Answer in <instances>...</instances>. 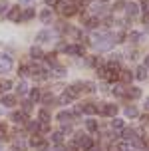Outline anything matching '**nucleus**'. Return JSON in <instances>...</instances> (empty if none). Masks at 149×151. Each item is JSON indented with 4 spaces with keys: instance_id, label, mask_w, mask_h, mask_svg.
<instances>
[{
    "instance_id": "obj_1",
    "label": "nucleus",
    "mask_w": 149,
    "mask_h": 151,
    "mask_svg": "<svg viewBox=\"0 0 149 151\" xmlns=\"http://www.w3.org/2000/svg\"><path fill=\"white\" fill-rule=\"evenodd\" d=\"M12 68V58L6 54H0V74H6Z\"/></svg>"
},
{
    "instance_id": "obj_2",
    "label": "nucleus",
    "mask_w": 149,
    "mask_h": 151,
    "mask_svg": "<svg viewBox=\"0 0 149 151\" xmlns=\"http://www.w3.org/2000/svg\"><path fill=\"white\" fill-rule=\"evenodd\" d=\"M76 143L80 145V147H82L83 151H89L91 147H94V143H91V139H89L88 135H82V133H80V135L76 137Z\"/></svg>"
},
{
    "instance_id": "obj_3",
    "label": "nucleus",
    "mask_w": 149,
    "mask_h": 151,
    "mask_svg": "<svg viewBox=\"0 0 149 151\" xmlns=\"http://www.w3.org/2000/svg\"><path fill=\"white\" fill-rule=\"evenodd\" d=\"M101 113L107 115V117H115V113H117V106H115V104H107V106L101 107Z\"/></svg>"
},
{
    "instance_id": "obj_4",
    "label": "nucleus",
    "mask_w": 149,
    "mask_h": 151,
    "mask_svg": "<svg viewBox=\"0 0 149 151\" xmlns=\"http://www.w3.org/2000/svg\"><path fill=\"white\" fill-rule=\"evenodd\" d=\"M66 50V54H72V56H83V46H66L64 48Z\"/></svg>"
},
{
    "instance_id": "obj_5",
    "label": "nucleus",
    "mask_w": 149,
    "mask_h": 151,
    "mask_svg": "<svg viewBox=\"0 0 149 151\" xmlns=\"http://www.w3.org/2000/svg\"><path fill=\"white\" fill-rule=\"evenodd\" d=\"M20 16H22V12H20V6H14L8 10V18L12 20V22H18L20 20Z\"/></svg>"
},
{
    "instance_id": "obj_6",
    "label": "nucleus",
    "mask_w": 149,
    "mask_h": 151,
    "mask_svg": "<svg viewBox=\"0 0 149 151\" xmlns=\"http://www.w3.org/2000/svg\"><path fill=\"white\" fill-rule=\"evenodd\" d=\"M80 88H82L80 83H76V86H70V88L66 90V93H68V96H70L72 99H76L78 96H80V93H82V90H80Z\"/></svg>"
},
{
    "instance_id": "obj_7",
    "label": "nucleus",
    "mask_w": 149,
    "mask_h": 151,
    "mask_svg": "<svg viewBox=\"0 0 149 151\" xmlns=\"http://www.w3.org/2000/svg\"><path fill=\"white\" fill-rule=\"evenodd\" d=\"M82 111L88 113V115H96V113L99 111V107H97L96 104H86V106H82Z\"/></svg>"
},
{
    "instance_id": "obj_8",
    "label": "nucleus",
    "mask_w": 149,
    "mask_h": 151,
    "mask_svg": "<svg viewBox=\"0 0 149 151\" xmlns=\"http://www.w3.org/2000/svg\"><path fill=\"white\" fill-rule=\"evenodd\" d=\"M50 38H52V34H50V32H48V30H42V32H38V34H36V42L44 44V42H48V40H50Z\"/></svg>"
},
{
    "instance_id": "obj_9",
    "label": "nucleus",
    "mask_w": 149,
    "mask_h": 151,
    "mask_svg": "<svg viewBox=\"0 0 149 151\" xmlns=\"http://www.w3.org/2000/svg\"><path fill=\"white\" fill-rule=\"evenodd\" d=\"M125 12H127V16H129V18H135V16H137V12H139V6L131 2V4H127V6H125Z\"/></svg>"
},
{
    "instance_id": "obj_10",
    "label": "nucleus",
    "mask_w": 149,
    "mask_h": 151,
    "mask_svg": "<svg viewBox=\"0 0 149 151\" xmlns=\"http://www.w3.org/2000/svg\"><path fill=\"white\" fill-rule=\"evenodd\" d=\"M2 106H4V107H14L16 106V98H14V96H8V93H6V96H2Z\"/></svg>"
},
{
    "instance_id": "obj_11",
    "label": "nucleus",
    "mask_w": 149,
    "mask_h": 151,
    "mask_svg": "<svg viewBox=\"0 0 149 151\" xmlns=\"http://www.w3.org/2000/svg\"><path fill=\"white\" fill-rule=\"evenodd\" d=\"M121 137H123V139H125L127 143H129V141H133V139H135L137 135H135V131H133V129H123V133H121Z\"/></svg>"
},
{
    "instance_id": "obj_12",
    "label": "nucleus",
    "mask_w": 149,
    "mask_h": 151,
    "mask_svg": "<svg viewBox=\"0 0 149 151\" xmlns=\"http://www.w3.org/2000/svg\"><path fill=\"white\" fill-rule=\"evenodd\" d=\"M125 96L137 99V98H141V90H139V88H129V90H125Z\"/></svg>"
},
{
    "instance_id": "obj_13",
    "label": "nucleus",
    "mask_w": 149,
    "mask_h": 151,
    "mask_svg": "<svg viewBox=\"0 0 149 151\" xmlns=\"http://www.w3.org/2000/svg\"><path fill=\"white\" fill-rule=\"evenodd\" d=\"M135 78H137V80H145V78H147V68H145V66H139V68L135 70Z\"/></svg>"
},
{
    "instance_id": "obj_14",
    "label": "nucleus",
    "mask_w": 149,
    "mask_h": 151,
    "mask_svg": "<svg viewBox=\"0 0 149 151\" xmlns=\"http://www.w3.org/2000/svg\"><path fill=\"white\" fill-rule=\"evenodd\" d=\"M12 119H14L16 123H26V113L24 111H16L14 115H12Z\"/></svg>"
},
{
    "instance_id": "obj_15",
    "label": "nucleus",
    "mask_w": 149,
    "mask_h": 151,
    "mask_svg": "<svg viewBox=\"0 0 149 151\" xmlns=\"http://www.w3.org/2000/svg\"><path fill=\"white\" fill-rule=\"evenodd\" d=\"M30 56H32L34 60H42V56H44V54H42V50H40L38 46H34V48L30 50Z\"/></svg>"
},
{
    "instance_id": "obj_16",
    "label": "nucleus",
    "mask_w": 149,
    "mask_h": 151,
    "mask_svg": "<svg viewBox=\"0 0 149 151\" xmlns=\"http://www.w3.org/2000/svg\"><path fill=\"white\" fill-rule=\"evenodd\" d=\"M34 14H36V12H34V8H26V10H24V14L20 16V20H32Z\"/></svg>"
},
{
    "instance_id": "obj_17",
    "label": "nucleus",
    "mask_w": 149,
    "mask_h": 151,
    "mask_svg": "<svg viewBox=\"0 0 149 151\" xmlns=\"http://www.w3.org/2000/svg\"><path fill=\"white\" fill-rule=\"evenodd\" d=\"M112 93H113V96H125V88H123L121 83H115L113 90H112Z\"/></svg>"
},
{
    "instance_id": "obj_18",
    "label": "nucleus",
    "mask_w": 149,
    "mask_h": 151,
    "mask_svg": "<svg viewBox=\"0 0 149 151\" xmlns=\"http://www.w3.org/2000/svg\"><path fill=\"white\" fill-rule=\"evenodd\" d=\"M76 12H78V6H64V8H62V14H64V16H74L76 14Z\"/></svg>"
},
{
    "instance_id": "obj_19",
    "label": "nucleus",
    "mask_w": 149,
    "mask_h": 151,
    "mask_svg": "<svg viewBox=\"0 0 149 151\" xmlns=\"http://www.w3.org/2000/svg\"><path fill=\"white\" fill-rule=\"evenodd\" d=\"M50 18H52L50 8H46V10H42V12H40V20H42V22H50Z\"/></svg>"
},
{
    "instance_id": "obj_20",
    "label": "nucleus",
    "mask_w": 149,
    "mask_h": 151,
    "mask_svg": "<svg viewBox=\"0 0 149 151\" xmlns=\"http://www.w3.org/2000/svg\"><path fill=\"white\" fill-rule=\"evenodd\" d=\"M62 141H64V133H62V131H56V133H52V143L60 145Z\"/></svg>"
},
{
    "instance_id": "obj_21",
    "label": "nucleus",
    "mask_w": 149,
    "mask_h": 151,
    "mask_svg": "<svg viewBox=\"0 0 149 151\" xmlns=\"http://www.w3.org/2000/svg\"><path fill=\"white\" fill-rule=\"evenodd\" d=\"M119 78H121L123 82H131L133 74H131V72H127V70H119Z\"/></svg>"
},
{
    "instance_id": "obj_22",
    "label": "nucleus",
    "mask_w": 149,
    "mask_h": 151,
    "mask_svg": "<svg viewBox=\"0 0 149 151\" xmlns=\"http://www.w3.org/2000/svg\"><path fill=\"white\" fill-rule=\"evenodd\" d=\"M125 115H127V117H137L139 113H137V109H135L133 106H127L125 107Z\"/></svg>"
},
{
    "instance_id": "obj_23",
    "label": "nucleus",
    "mask_w": 149,
    "mask_h": 151,
    "mask_svg": "<svg viewBox=\"0 0 149 151\" xmlns=\"http://www.w3.org/2000/svg\"><path fill=\"white\" fill-rule=\"evenodd\" d=\"M72 119V113L70 111H60L58 113V121H70Z\"/></svg>"
},
{
    "instance_id": "obj_24",
    "label": "nucleus",
    "mask_w": 149,
    "mask_h": 151,
    "mask_svg": "<svg viewBox=\"0 0 149 151\" xmlns=\"http://www.w3.org/2000/svg\"><path fill=\"white\" fill-rule=\"evenodd\" d=\"M60 104H62V106H68V104H72V98L68 96L66 91H64V93L60 96Z\"/></svg>"
},
{
    "instance_id": "obj_25",
    "label": "nucleus",
    "mask_w": 149,
    "mask_h": 151,
    "mask_svg": "<svg viewBox=\"0 0 149 151\" xmlns=\"http://www.w3.org/2000/svg\"><path fill=\"white\" fill-rule=\"evenodd\" d=\"M16 91H18L20 96H24V93L28 91V86H26V82H20V83H18V88H16Z\"/></svg>"
},
{
    "instance_id": "obj_26",
    "label": "nucleus",
    "mask_w": 149,
    "mask_h": 151,
    "mask_svg": "<svg viewBox=\"0 0 149 151\" xmlns=\"http://www.w3.org/2000/svg\"><path fill=\"white\" fill-rule=\"evenodd\" d=\"M86 127H88L89 131H96V129H97V121L96 119H88V121H86Z\"/></svg>"
},
{
    "instance_id": "obj_27",
    "label": "nucleus",
    "mask_w": 149,
    "mask_h": 151,
    "mask_svg": "<svg viewBox=\"0 0 149 151\" xmlns=\"http://www.w3.org/2000/svg\"><path fill=\"white\" fill-rule=\"evenodd\" d=\"M129 40H131V42H139V40H141V32H131V34H129Z\"/></svg>"
},
{
    "instance_id": "obj_28",
    "label": "nucleus",
    "mask_w": 149,
    "mask_h": 151,
    "mask_svg": "<svg viewBox=\"0 0 149 151\" xmlns=\"http://www.w3.org/2000/svg\"><path fill=\"white\" fill-rule=\"evenodd\" d=\"M97 26V18H89L88 22H86V28H89V30H94Z\"/></svg>"
},
{
    "instance_id": "obj_29",
    "label": "nucleus",
    "mask_w": 149,
    "mask_h": 151,
    "mask_svg": "<svg viewBox=\"0 0 149 151\" xmlns=\"http://www.w3.org/2000/svg\"><path fill=\"white\" fill-rule=\"evenodd\" d=\"M10 88H12V82H10V80H4V82L0 83V90L2 91H8Z\"/></svg>"
},
{
    "instance_id": "obj_30",
    "label": "nucleus",
    "mask_w": 149,
    "mask_h": 151,
    "mask_svg": "<svg viewBox=\"0 0 149 151\" xmlns=\"http://www.w3.org/2000/svg\"><path fill=\"white\" fill-rule=\"evenodd\" d=\"M30 98H32V101H38V99H40V90L34 88V90L30 91Z\"/></svg>"
},
{
    "instance_id": "obj_31",
    "label": "nucleus",
    "mask_w": 149,
    "mask_h": 151,
    "mask_svg": "<svg viewBox=\"0 0 149 151\" xmlns=\"http://www.w3.org/2000/svg\"><path fill=\"white\" fill-rule=\"evenodd\" d=\"M52 101H54V96H52V93H46L44 98H42V104H46V106H50Z\"/></svg>"
},
{
    "instance_id": "obj_32",
    "label": "nucleus",
    "mask_w": 149,
    "mask_h": 151,
    "mask_svg": "<svg viewBox=\"0 0 149 151\" xmlns=\"http://www.w3.org/2000/svg\"><path fill=\"white\" fill-rule=\"evenodd\" d=\"M40 143H42V139H40L38 135H34L32 139H30V145H32V147H40Z\"/></svg>"
},
{
    "instance_id": "obj_33",
    "label": "nucleus",
    "mask_w": 149,
    "mask_h": 151,
    "mask_svg": "<svg viewBox=\"0 0 149 151\" xmlns=\"http://www.w3.org/2000/svg\"><path fill=\"white\" fill-rule=\"evenodd\" d=\"M105 78H107L109 82H115V80L119 78V72H107V76H105Z\"/></svg>"
},
{
    "instance_id": "obj_34",
    "label": "nucleus",
    "mask_w": 149,
    "mask_h": 151,
    "mask_svg": "<svg viewBox=\"0 0 149 151\" xmlns=\"http://www.w3.org/2000/svg\"><path fill=\"white\" fill-rule=\"evenodd\" d=\"M112 127L113 129H123V121H121V119H113L112 121Z\"/></svg>"
},
{
    "instance_id": "obj_35",
    "label": "nucleus",
    "mask_w": 149,
    "mask_h": 151,
    "mask_svg": "<svg viewBox=\"0 0 149 151\" xmlns=\"http://www.w3.org/2000/svg\"><path fill=\"white\" fill-rule=\"evenodd\" d=\"M38 115H40V119L44 121V123H46V121H50V115H48V111H46V109H42V111L38 113Z\"/></svg>"
},
{
    "instance_id": "obj_36",
    "label": "nucleus",
    "mask_w": 149,
    "mask_h": 151,
    "mask_svg": "<svg viewBox=\"0 0 149 151\" xmlns=\"http://www.w3.org/2000/svg\"><path fill=\"white\" fill-rule=\"evenodd\" d=\"M52 76H56V78H62V76H66V70H64V68H56Z\"/></svg>"
},
{
    "instance_id": "obj_37",
    "label": "nucleus",
    "mask_w": 149,
    "mask_h": 151,
    "mask_svg": "<svg viewBox=\"0 0 149 151\" xmlns=\"http://www.w3.org/2000/svg\"><path fill=\"white\" fill-rule=\"evenodd\" d=\"M8 8H10V6H8V2H6V0H4V2H0V14L8 12Z\"/></svg>"
},
{
    "instance_id": "obj_38",
    "label": "nucleus",
    "mask_w": 149,
    "mask_h": 151,
    "mask_svg": "<svg viewBox=\"0 0 149 151\" xmlns=\"http://www.w3.org/2000/svg\"><path fill=\"white\" fill-rule=\"evenodd\" d=\"M26 74H28V66H20V68H18V76H22V78H24Z\"/></svg>"
},
{
    "instance_id": "obj_39",
    "label": "nucleus",
    "mask_w": 149,
    "mask_h": 151,
    "mask_svg": "<svg viewBox=\"0 0 149 151\" xmlns=\"http://www.w3.org/2000/svg\"><path fill=\"white\" fill-rule=\"evenodd\" d=\"M0 139H6V125L0 123Z\"/></svg>"
},
{
    "instance_id": "obj_40",
    "label": "nucleus",
    "mask_w": 149,
    "mask_h": 151,
    "mask_svg": "<svg viewBox=\"0 0 149 151\" xmlns=\"http://www.w3.org/2000/svg\"><path fill=\"white\" fill-rule=\"evenodd\" d=\"M97 76H99V78H105V76H107V70L105 68H97Z\"/></svg>"
},
{
    "instance_id": "obj_41",
    "label": "nucleus",
    "mask_w": 149,
    "mask_h": 151,
    "mask_svg": "<svg viewBox=\"0 0 149 151\" xmlns=\"http://www.w3.org/2000/svg\"><path fill=\"white\" fill-rule=\"evenodd\" d=\"M46 60H48V64H56V54H48Z\"/></svg>"
},
{
    "instance_id": "obj_42",
    "label": "nucleus",
    "mask_w": 149,
    "mask_h": 151,
    "mask_svg": "<svg viewBox=\"0 0 149 151\" xmlns=\"http://www.w3.org/2000/svg\"><path fill=\"white\" fill-rule=\"evenodd\" d=\"M113 8H115V10H121V8H125V4H123L121 0H117V2L113 4Z\"/></svg>"
},
{
    "instance_id": "obj_43",
    "label": "nucleus",
    "mask_w": 149,
    "mask_h": 151,
    "mask_svg": "<svg viewBox=\"0 0 149 151\" xmlns=\"http://www.w3.org/2000/svg\"><path fill=\"white\" fill-rule=\"evenodd\" d=\"M82 107H80V106H78V107H76V109H74V111H72V115H82Z\"/></svg>"
},
{
    "instance_id": "obj_44",
    "label": "nucleus",
    "mask_w": 149,
    "mask_h": 151,
    "mask_svg": "<svg viewBox=\"0 0 149 151\" xmlns=\"http://www.w3.org/2000/svg\"><path fill=\"white\" fill-rule=\"evenodd\" d=\"M30 109H32V106H30V101H24V113H28Z\"/></svg>"
},
{
    "instance_id": "obj_45",
    "label": "nucleus",
    "mask_w": 149,
    "mask_h": 151,
    "mask_svg": "<svg viewBox=\"0 0 149 151\" xmlns=\"http://www.w3.org/2000/svg\"><path fill=\"white\" fill-rule=\"evenodd\" d=\"M141 8H143V12L147 14V12H149V2H143V4H141Z\"/></svg>"
},
{
    "instance_id": "obj_46",
    "label": "nucleus",
    "mask_w": 149,
    "mask_h": 151,
    "mask_svg": "<svg viewBox=\"0 0 149 151\" xmlns=\"http://www.w3.org/2000/svg\"><path fill=\"white\" fill-rule=\"evenodd\" d=\"M48 2V6H54V4H58V0H46Z\"/></svg>"
},
{
    "instance_id": "obj_47",
    "label": "nucleus",
    "mask_w": 149,
    "mask_h": 151,
    "mask_svg": "<svg viewBox=\"0 0 149 151\" xmlns=\"http://www.w3.org/2000/svg\"><path fill=\"white\" fill-rule=\"evenodd\" d=\"M145 68H149V56L145 58Z\"/></svg>"
},
{
    "instance_id": "obj_48",
    "label": "nucleus",
    "mask_w": 149,
    "mask_h": 151,
    "mask_svg": "<svg viewBox=\"0 0 149 151\" xmlns=\"http://www.w3.org/2000/svg\"><path fill=\"white\" fill-rule=\"evenodd\" d=\"M145 109H149V98L145 99Z\"/></svg>"
},
{
    "instance_id": "obj_49",
    "label": "nucleus",
    "mask_w": 149,
    "mask_h": 151,
    "mask_svg": "<svg viewBox=\"0 0 149 151\" xmlns=\"http://www.w3.org/2000/svg\"><path fill=\"white\" fill-rule=\"evenodd\" d=\"M145 24H149V12L145 14Z\"/></svg>"
},
{
    "instance_id": "obj_50",
    "label": "nucleus",
    "mask_w": 149,
    "mask_h": 151,
    "mask_svg": "<svg viewBox=\"0 0 149 151\" xmlns=\"http://www.w3.org/2000/svg\"><path fill=\"white\" fill-rule=\"evenodd\" d=\"M89 151H101V149H99V147H91Z\"/></svg>"
},
{
    "instance_id": "obj_51",
    "label": "nucleus",
    "mask_w": 149,
    "mask_h": 151,
    "mask_svg": "<svg viewBox=\"0 0 149 151\" xmlns=\"http://www.w3.org/2000/svg\"><path fill=\"white\" fill-rule=\"evenodd\" d=\"M101 2H107V0H101Z\"/></svg>"
}]
</instances>
